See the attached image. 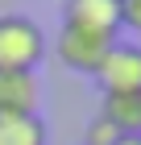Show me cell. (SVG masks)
<instances>
[{"label": "cell", "instance_id": "6da1fadb", "mask_svg": "<svg viewBox=\"0 0 141 145\" xmlns=\"http://www.w3.org/2000/svg\"><path fill=\"white\" fill-rule=\"evenodd\" d=\"M46 58V33L42 25L17 12L0 17V71H37Z\"/></svg>", "mask_w": 141, "mask_h": 145}, {"label": "cell", "instance_id": "7a4b0ae2", "mask_svg": "<svg viewBox=\"0 0 141 145\" xmlns=\"http://www.w3.org/2000/svg\"><path fill=\"white\" fill-rule=\"evenodd\" d=\"M91 79L104 87V95H133V91H141V46L112 42Z\"/></svg>", "mask_w": 141, "mask_h": 145}, {"label": "cell", "instance_id": "3957f363", "mask_svg": "<svg viewBox=\"0 0 141 145\" xmlns=\"http://www.w3.org/2000/svg\"><path fill=\"white\" fill-rule=\"evenodd\" d=\"M112 42L116 37H100V33H87V29L62 25V33H58V58H62V67L79 71V75H96Z\"/></svg>", "mask_w": 141, "mask_h": 145}, {"label": "cell", "instance_id": "277c9868", "mask_svg": "<svg viewBox=\"0 0 141 145\" xmlns=\"http://www.w3.org/2000/svg\"><path fill=\"white\" fill-rule=\"evenodd\" d=\"M62 25L87 29V33H100V37H116L120 33V0H66Z\"/></svg>", "mask_w": 141, "mask_h": 145}, {"label": "cell", "instance_id": "5b68a950", "mask_svg": "<svg viewBox=\"0 0 141 145\" xmlns=\"http://www.w3.org/2000/svg\"><path fill=\"white\" fill-rule=\"evenodd\" d=\"M42 83L33 71H0V116H37Z\"/></svg>", "mask_w": 141, "mask_h": 145}, {"label": "cell", "instance_id": "8992f818", "mask_svg": "<svg viewBox=\"0 0 141 145\" xmlns=\"http://www.w3.org/2000/svg\"><path fill=\"white\" fill-rule=\"evenodd\" d=\"M100 116L125 137H141V91L133 95H104V108Z\"/></svg>", "mask_w": 141, "mask_h": 145}, {"label": "cell", "instance_id": "52a82bcc", "mask_svg": "<svg viewBox=\"0 0 141 145\" xmlns=\"http://www.w3.org/2000/svg\"><path fill=\"white\" fill-rule=\"evenodd\" d=\"M0 145H46L42 116H0Z\"/></svg>", "mask_w": 141, "mask_h": 145}, {"label": "cell", "instance_id": "ba28073f", "mask_svg": "<svg viewBox=\"0 0 141 145\" xmlns=\"http://www.w3.org/2000/svg\"><path fill=\"white\" fill-rule=\"evenodd\" d=\"M120 137L125 133H116L104 116H91V120H87V133H83V145H116Z\"/></svg>", "mask_w": 141, "mask_h": 145}, {"label": "cell", "instance_id": "9c48e42d", "mask_svg": "<svg viewBox=\"0 0 141 145\" xmlns=\"http://www.w3.org/2000/svg\"><path fill=\"white\" fill-rule=\"evenodd\" d=\"M120 29L141 33V0H120Z\"/></svg>", "mask_w": 141, "mask_h": 145}, {"label": "cell", "instance_id": "30bf717a", "mask_svg": "<svg viewBox=\"0 0 141 145\" xmlns=\"http://www.w3.org/2000/svg\"><path fill=\"white\" fill-rule=\"evenodd\" d=\"M116 145H141V137H120Z\"/></svg>", "mask_w": 141, "mask_h": 145}]
</instances>
